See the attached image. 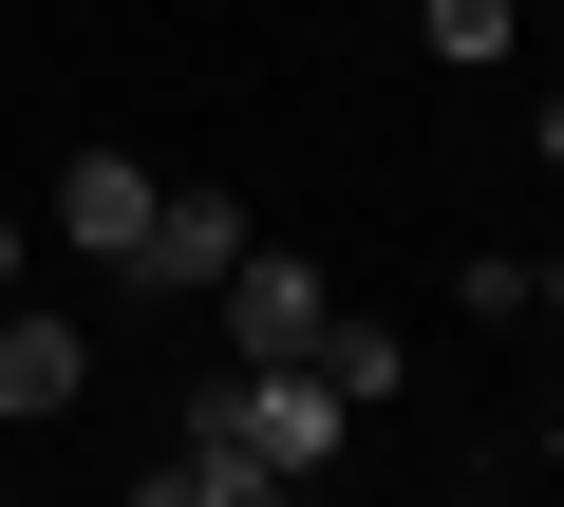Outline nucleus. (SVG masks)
<instances>
[{
	"label": "nucleus",
	"mask_w": 564,
	"mask_h": 507,
	"mask_svg": "<svg viewBox=\"0 0 564 507\" xmlns=\"http://www.w3.org/2000/svg\"><path fill=\"white\" fill-rule=\"evenodd\" d=\"M226 264H245V207H226V188H151L132 283H151V301H188V283H226Z\"/></svg>",
	"instance_id": "2"
},
{
	"label": "nucleus",
	"mask_w": 564,
	"mask_h": 507,
	"mask_svg": "<svg viewBox=\"0 0 564 507\" xmlns=\"http://www.w3.org/2000/svg\"><path fill=\"white\" fill-rule=\"evenodd\" d=\"M39 225H57V244H95V264H132V244H151V169H132V151H76Z\"/></svg>",
	"instance_id": "3"
},
{
	"label": "nucleus",
	"mask_w": 564,
	"mask_h": 507,
	"mask_svg": "<svg viewBox=\"0 0 564 507\" xmlns=\"http://www.w3.org/2000/svg\"><path fill=\"white\" fill-rule=\"evenodd\" d=\"M0 283H20V207H0Z\"/></svg>",
	"instance_id": "9"
},
{
	"label": "nucleus",
	"mask_w": 564,
	"mask_h": 507,
	"mask_svg": "<svg viewBox=\"0 0 564 507\" xmlns=\"http://www.w3.org/2000/svg\"><path fill=\"white\" fill-rule=\"evenodd\" d=\"M302 357H321V376H339V414H358V395H395V376H414V357H395V320H321V339H302Z\"/></svg>",
	"instance_id": "5"
},
{
	"label": "nucleus",
	"mask_w": 564,
	"mask_h": 507,
	"mask_svg": "<svg viewBox=\"0 0 564 507\" xmlns=\"http://www.w3.org/2000/svg\"><path fill=\"white\" fill-rule=\"evenodd\" d=\"M95 395V339L76 320H20V301H0V414H76Z\"/></svg>",
	"instance_id": "4"
},
{
	"label": "nucleus",
	"mask_w": 564,
	"mask_h": 507,
	"mask_svg": "<svg viewBox=\"0 0 564 507\" xmlns=\"http://www.w3.org/2000/svg\"><path fill=\"white\" fill-rule=\"evenodd\" d=\"M489 507H508V488H489Z\"/></svg>",
	"instance_id": "10"
},
{
	"label": "nucleus",
	"mask_w": 564,
	"mask_h": 507,
	"mask_svg": "<svg viewBox=\"0 0 564 507\" xmlns=\"http://www.w3.org/2000/svg\"><path fill=\"white\" fill-rule=\"evenodd\" d=\"M527 151H545V169H564V95H545V113H527Z\"/></svg>",
	"instance_id": "8"
},
{
	"label": "nucleus",
	"mask_w": 564,
	"mask_h": 507,
	"mask_svg": "<svg viewBox=\"0 0 564 507\" xmlns=\"http://www.w3.org/2000/svg\"><path fill=\"white\" fill-rule=\"evenodd\" d=\"M207 301H226V357H302V339L339 320V301H321V264H282V244H245Z\"/></svg>",
	"instance_id": "1"
},
{
	"label": "nucleus",
	"mask_w": 564,
	"mask_h": 507,
	"mask_svg": "<svg viewBox=\"0 0 564 507\" xmlns=\"http://www.w3.org/2000/svg\"><path fill=\"white\" fill-rule=\"evenodd\" d=\"M414 38L433 57H508V0H414Z\"/></svg>",
	"instance_id": "7"
},
{
	"label": "nucleus",
	"mask_w": 564,
	"mask_h": 507,
	"mask_svg": "<svg viewBox=\"0 0 564 507\" xmlns=\"http://www.w3.org/2000/svg\"><path fill=\"white\" fill-rule=\"evenodd\" d=\"M470 320H545V264H527V244H470Z\"/></svg>",
	"instance_id": "6"
}]
</instances>
